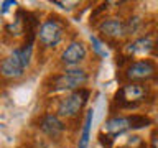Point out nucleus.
Here are the masks:
<instances>
[{
	"label": "nucleus",
	"mask_w": 158,
	"mask_h": 148,
	"mask_svg": "<svg viewBox=\"0 0 158 148\" xmlns=\"http://www.w3.org/2000/svg\"><path fill=\"white\" fill-rule=\"evenodd\" d=\"M89 91L86 89H79V91L71 92L68 97H64L58 105V113L61 117H74L82 110L84 104L87 102Z\"/></svg>",
	"instance_id": "obj_1"
},
{
	"label": "nucleus",
	"mask_w": 158,
	"mask_h": 148,
	"mask_svg": "<svg viewBox=\"0 0 158 148\" xmlns=\"http://www.w3.org/2000/svg\"><path fill=\"white\" fill-rule=\"evenodd\" d=\"M86 81H87V74L82 69L71 68L54 77V89L56 91H76Z\"/></svg>",
	"instance_id": "obj_2"
},
{
	"label": "nucleus",
	"mask_w": 158,
	"mask_h": 148,
	"mask_svg": "<svg viewBox=\"0 0 158 148\" xmlns=\"http://www.w3.org/2000/svg\"><path fill=\"white\" fill-rule=\"evenodd\" d=\"M28 64L25 63V59L22 56V49H15L8 58H5L2 64H0V72L5 77H20L23 74V69Z\"/></svg>",
	"instance_id": "obj_3"
},
{
	"label": "nucleus",
	"mask_w": 158,
	"mask_h": 148,
	"mask_svg": "<svg viewBox=\"0 0 158 148\" xmlns=\"http://www.w3.org/2000/svg\"><path fill=\"white\" fill-rule=\"evenodd\" d=\"M145 97V89L138 84H128L123 86L120 91L117 92L115 101L123 107H137V104Z\"/></svg>",
	"instance_id": "obj_4"
},
{
	"label": "nucleus",
	"mask_w": 158,
	"mask_h": 148,
	"mask_svg": "<svg viewBox=\"0 0 158 148\" xmlns=\"http://www.w3.org/2000/svg\"><path fill=\"white\" fill-rule=\"evenodd\" d=\"M156 69H155V64L152 61H137L130 64L127 68V72H125V77L128 81H147V79H152L155 76Z\"/></svg>",
	"instance_id": "obj_5"
},
{
	"label": "nucleus",
	"mask_w": 158,
	"mask_h": 148,
	"mask_svg": "<svg viewBox=\"0 0 158 148\" xmlns=\"http://www.w3.org/2000/svg\"><path fill=\"white\" fill-rule=\"evenodd\" d=\"M38 36H40V41H41L44 46H56L63 38V28L58 22L48 20V22H44L41 25Z\"/></svg>",
	"instance_id": "obj_6"
},
{
	"label": "nucleus",
	"mask_w": 158,
	"mask_h": 148,
	"mask_svg": "<svg viewBox=\"0 0 158 148\" xmlns=\"http://www.w3.org/2000/svg\"><path fill=\"white\" fill-rule=\"evenodd\" d=\"M84 58H86V48H84L82 43H77V41L71 43L61 54L63 63L68 64V66H76Z\"/></svg>",
	"instance_id": "obj_7"
},
{
	"label": "nucleus",
	"mask_w": 158,
	"mask_h": 148,
	"mask_svg": "<svg viewBox=\"0 0 158 148\" xmlns=\"http://www.w3.org/2000/svg\"><path fill=\"white\" fill-rule=\"evenodd\" d=\"M99 30H101V33L107 35V36H110V38H120L127 33L125 31V23L120 22V20H117V18L104 20V22L99 25Z\"/></svg>",
	"instance_id": "obj_8"
},
{
	"label": "nucleus",
	"mask_w": 158,
	"mask_h": 148,
	"mask_svg": "<svg viewBox=\"0 0 158 148\" xmlns=\"http://www.w3.org/2000/svg\"><path fill=\"white\" fill-rule=\"evenodd\" d=\"M41 130L46 133L48 137H53L56 138L63 133L64 130V123L59 120V118L56 115H51V113H48V115L43 117L41 120Z\"/></svg>",
	"instance_id": "obj_9"
},
{
	"label": "nucleus",
	"mask_w": 158,
	"mask_h": 148,
	"mask_svg": "<svg viewBox=\"0 0 158 148\" xmlns=\"http://www.w3.org/2000/svg\"><path fill=\"white\" fill-rule=\"evenodd\" d=\"M127 128H130V123H128L127 117H114L110 120H107L106 125H104V130L109 135H117V133L125 132Z\"/></svg>",
	"instance_id": "obj_10"
},
{
	"label": "nucleus",
	"mask_w": 158,
	"mask_h": 148,
	"mask_svg": "<svg viewBox=\"0 0 158 148\" xmlns=\"http://www.w3.org/2000/svg\"><path fill=\"white\" fill-rule=\"evenodd\" d=\"M153 46H155L153 39L147 36V38H140L137 41H133L132 44H128L127 51L130 54H148L153 49Z\"/></svg>",
	"instance_id": "obj_11"
},
{
	"label": "nucleus",
	"mask_w": 158,
	"mask_h": 148,
	"mask_svg": "<svg viewBox=\"0 0 158 148\" xmlns=\"http://www.w3.org/2000/svg\"><path fill=\"white\" fill-rule=\"evenodd\" d=\"M92 118H94V112H92V110H89V112H87V115H86V120H84V127H82V133H81V138H79L77 148H87V146H89Z\"/></svg>",
	"instance_id": "obj_12"
},
{
	"label": "nucleus",
	"mask_w": 158,
	"mask_h": 148,
	"mask_svg": "<svg viewBox=\"0 0 158 148\" xmlns=\"http://www.w3.org/2000/svg\"><path fill=\"white\" fill-rule=\"evenodd\" d=\"M128 118V123H130V128H143V127H148L152 123V120L145 115H138V113H133V115L127 117Z\"/></svg>",
	"instance_id": "obj_13"
},
{
	"label": "nucleus",
	"mask_w": 158,
	"mask_h": 148,
	"mask_svg": "<svg viewBox=\"0 0 158 148\" xmlns=\"http://www.w3.org/2000/svg\"><path fill=\"white\" fill-rule=\"evenodd\" d=\"M91 43H92V48H94V51H96L99 56H102V58H106L107 56V51L102 48V43L99 41V39L96 36H91Z\"/></svg>",
	"instance_id": "obj_14"
},
{
	"label": "nucleus",
	"mask_w": 158,
	"mask_h": 148,
	"mask_svg": "<svg viewBox=\"0 0 158 148\" xmlns=\"http://www.w3.org/2000/svg\"><path fill=\"white\" fill-rule=\"evenodd\" d=\"M138 27H140V18H137V17H133L128 20V23H125V31L127 33H135Z\"/></svg>",
	"instance_id": "obj_15"
},
{
	"label": "nucleus",
	"mask_w": 158,
	"mask_h": 148,
	"mask_svg": "<svg viewBox=\"0 0 158 148\" xmlns=\"http://www.w3.org/2000/svg\"><path fill=\"white\" fill-rule=\"evenodd\" d=\"M122 148H147V145L140 140V137H132V140L128 142V145L122 146Z\"/></svg>",
	"instance_id": "obj_16"
},
{
	"label": "nucleus",
	"mask_w": 158,
	"mask_h": 148,
	"mask_svg": "<svg viewBox=\"0 0 158 148\" xmlns=\"http://www.w3.org/2000/svg\"><path fill=\"white\" fill-rule=\"evenodd\" d=\"M112 142H114V138L112 135H101V143L104 145V148H112Z\"/></svg>",
	"instance_id": "obj_17"
},
{
	"label": "nucleus",
	"mask_w": 158,
	"mask_h": 148,
	"mask_svg": "<svg viewBox=\"0 0 158 148\" xmlns=\"http://www.w3.org/2000/svg\"><path fill=\"white\" fill-rule=\"evenodd\" d=\"M152 148H158V135H153V138H152Z\"/></svg>",
	"instance_id": "obj_18"
},
{
	"label": "nucleus",
	"mask_w": 158,
	"mask_h": 148,
	"mask_svg": "<svg viewBox=\"0 0 158 148\" xmlns=\"http://www.w3.org/2000/svg\"><path fill=\"white\" fill-rule=\"evenodd\" d=\"M10 5H15V2H5V3H3V8H2V13H5V12H7Z\"/></svg>",
	"instance_id": "obj_19"
}]
</instances>
